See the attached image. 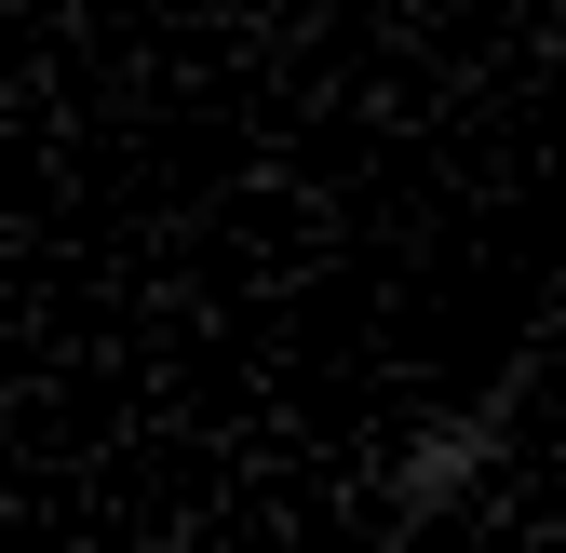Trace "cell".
<instances>
[{
  "instance_id": "cell-1",
  "label": "cell",
  "mask_w": 566,
  "mask_h": 553,
  "mask_svg": "<svg viewBox=\"0 0 566 553\" xmlns=\"http://www.w3.org/2000/svg\"><path fill=\"white\" fill-rule=\"evenodd\" d=\"M526 352L500 365V378H485L472 405H446V419H418L391 459H378V540H432L446 513H472L485 487H500V472H513V432H526Z\"/></svg>"
}]
</instances>
